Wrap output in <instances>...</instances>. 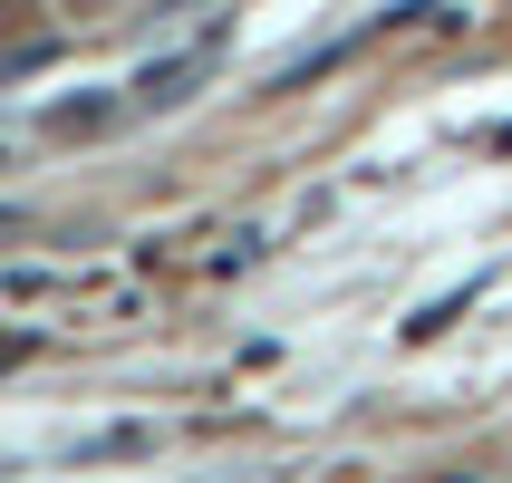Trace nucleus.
<instances>
[{
  "mask_svg": "<svg viewBox=\"0 0 512 483\" xmlns=\"http://www.w3.org/2000/svg\"><path fill=\"white\" fill-rule=\"evenodd\" d=\"M213 49H223V39H194V49L155 58V68L136 78V107H184V97H194V87L213 78Z\"/></svg>",
  "mask_w": 512,
  "mask_h": 483,
  "instance_id": "obj_1",
  "label": "nucleus"
},
{
  "mask_svg": "<svg viewBox=\"0 0 512 483\" xmlns=\"http://www.w3.org/2000/svg\"><path fill=\"white\" fill-rule=\"evenodd\" d=\"M49 126H58V136H87V126H107V97H58Z\"/></svg>",
  "mask_w": 512,
  "mask_h": 483,
  "instance_id": "obj_2",
  "label": "nucleus"
},
{
  "mask_svg": "<svg viewBox=\"0 0 512 483\" xmlns=\"http://www.w3.org/2000/svg\"><path fill=\"white\" fill-rule=\"evenodd\" d=\"M10 10H20V0H0V39H10Z\"/></svg>",
  "mask_w": 512,
  "mask_h": 483,
  "instance_id": "obj_4",
  "label": "nucleus"
},
{
  "mask_svg": "<svg viewBox=\"0 0 512 483\" xmlns=\"http://www.w3.org/2000/svg\"><path fill=\"white\" fill-rule=\"evenodd\" d=\"M155 445V426H107V435H87V455H145Z\"/></svg>",
  "mask_w": 512,
  "mask_h": 483,
  "instance_id": "obj_3",
  "label": "nucleus"
}]
</instances>
